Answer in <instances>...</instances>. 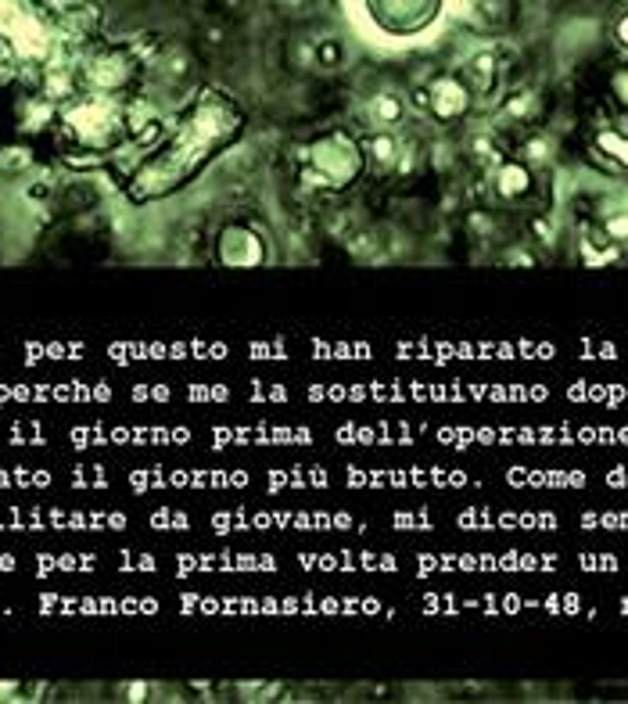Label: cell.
Listing matches in <instances>:
<instances>
[{
    "instance_id": "cell-1",
    "label": "cell",
    "mask_w": 628,
    "mask_h": 704,
    "mask_svg": "<svg viewBox=\"0 0 628 704\" xmlns=\"http://www.w3.org/2000/svg\"><path fill=\"white\" fill-rule=\"evenodd\" d=\"M359 173H363V151L349 133L334 130L309 147V169H305L309 184L349 187V184L359 180Z\"/></svg>"
},
{
    "instance_id": "cell-2",
    "label": "cell",
    "mask_w": 628,
    "mask_h": 704,
    "mask_svg": "<svg viewBox=\"0 0 628 704\" xmlns=\"http://www.w3.org/2000/svg\"><path fill=\"white\" fill-rule=\"evenodd\" d=\"M65 123H69V130L83 144H94V147L111 144V140H116V133L123 130L119 108L111 104L108 97H86V101H79L76 108H69V112H65Z\"/></svg>"
},
{
    "instance_id": "cell-3",
    "label": "cell",
    "mask_w": 628,
    "mask_h": 704,
    "mask_svg": "<svg viewBox=\"0 0 628 704\" xmlns=\"http://www.w3.org/2000/svg\"><path fill=\"white\" fill-rule=\"evenodd\" d=\"M442 0H366L370 18L395 36H413L438 18Z\"/></svg>"
},
{
    "instance_id": "cell-4",
    "label": "cell",
    "mask_w": 628,
    "mask_h": 704,
    "mask_svg": "<svg viewBox=\"0 0 628 704\" xmlns=\"http://www.w3.org/2000/svg\"><path fill=\"white\" fill-rule=\"evenodd\" d=\"M215 259L223 262V266H259L262 259H266V241H262V234L259 230H252V227H245V223H234V227H226L223 234H219V241H215Z\"/></svg>"
},
{
    "instance_id": "cell-5",
    "label": "cell",
    "mask_w": 628,
    "mask_h": 704,
    "mask_svg": "<svg viewBox=\"0 0 628 704\" xmlns=\"http://www.w3.org/2000/svg\"><path fill=\"white\" fill-rule=\"evenodd\" d=\"M427 94H431V97H427L431 112H434V119H442V123L460 119L467 108H471V86H467L460 76H438V79L431 83Z\"/></svg>"
},
{
    "instance_id": "cell-6",
    "label": "cell",
    "mask_w": 628,
    "mask_h": 704,
    "mask_svg": "<svg viewBox=\"0 0 628 704\" xmlns=\"http://www.w3.org/2000/svg\"><path fill=\"white\" fill-rule=\"evenodd\" d=\"M492 187H495L499 198L517 201V198L532 194L535 177H532V169L525 166V162H499V169H495V177H492Z\"/></svg>"
},
{
    "instance_id": "cell-7",
    "label": "cell",
    "mask_w": 628,
    "mask_h": 704,
    "mask_svg": "<svg viewBox=\"0 0 628 704\" xmlns=\"http://www.w3.org/2000/svg\"><path fill=\"white\" fill-rule=\"evenodd\" d=\"M126 76H130V62H126V58H119V54H111V58L94 62V69H90V83H94V86H101V90H116V86H123V83H126Z\"/></svg>"
},
{
    "instance_id": "cell-8",
    "label": "cell",
    "mask_w": 628,
    "mask_h": 704,
    "mask_svg": "<svg viewBox=\"0 0 628 704\" xmlns=\"http://www.w3.org/2000/svg\"><path fill=\"white\" fill-rule=\"evenodd\" d=\"M596 151H603L610 162H617L621 169H628V137L617 133V130H603L596 137Z\"/></svg>"
},
{
    "instance_id": "cell-9",
    "label": "cell",
    "mask_w": 628,
    "mask_h": 704,
    "mask_svg": "<svg viewBox=\"0 0 628 704\" xmlns=\"http://www.w3.org/2000/svg\"><path fill=\"white\" fill-rule=\"evenodd\" d=\"M370 112H374V119H377V123L395 126V123H398V116H403V101L391 97V94H384V97H377V101H374Z\"/></svg>"
},
{
    "instance_id": "cell-10",
    "label": "cell",
    "mask_w": 628,
    "mask_h": 704,
    "mask_svg": "<svg viewBox=\"0 0 628 704\" xmlns=\"http://www.w3.org/2000/svg\"><path fill=\"white\" fill-rule=\"evenodd\" d=\"M474 79H478V86L485 90L488 83H492V76H495V62H492V54H478V58L471 62V69H467Z\"/></svg>"
},
{
    "instance_id": "cell-11",
    "label": "cell",
    "mask_w": 628,
    "mask_h": 704,
    "mask_svg": "<svg viewBox=\"0 0 628 704\" xmlns=\"http://www.w3.org/2000/svg\"><path fill=\"white\" fill-rule=\"evenodd\" d=\"M370 151H374V158L381 162V166H391V162H395V140L388 133H377L370 140Z\"/></svg>"
},
{
    "instance_id": "cell-12",
    "label": "cell",
    "mask_w": 628,
    "mask_h": 704,
    "mask_svg": "<svg viewBox=\"0 0 628 704\" xmlns=\"http://www.w3.org/2000/svg\"><path fill=\"white\" fill-rule=\"evenodd\" d=\"M607 238H614V241H624L628 238V212L610 216V220H607Z\"/></svg>"
},
{
    "instance_id": "cell-13",
    "label": "cell",
    "mask_w": 628,
    "mask_h": 704,
    "mask_svg": "<svg viewBox=\"0 0 628 704\" xmlns=\"http://www.w3.org/2000/svg\"><path fill=\"white\" fill-rule=\"evenodd\" d=\"M610 86H614V97L628 108V69H617V72L610 76Z\"/></svg>"
},
{
    "instance_id": "cell-14",
    "label": "cell",
    "mask_w": 628,
    "mask_h": 704,
    "mask_svg": "<svg viewBox=\"0 0 628 704\" xmlns=\"http://www.w3.org/2000/svg\"><path fill=\"white\" fill-rule=\"evenodd\" d=\"M528 104H532V94L513 97V101H510V112H513V116H525V112H528Z\"/></svg>"
},
{
    "instance_id": "cell-15",
    "label": "cell",
    "mask_w": 628,
    "mask_h": 704,
    "mask_svg": "<svg viewBox=\"0 0 628 704\" xmlns=\"http://www.w3.org/2000/svg\"><path fill=\"white\" fill-rule=\"evenodd\" d=\"M614 36H617V43H621V47H628V15L614 26Z\"/></svg>"
},
{
    "instance_id": "cell-16",
    "label": "cell",
    "mask_w": 628,
    "mask_h": 704,
    "mask_svg": "<svg viewBox=\"0 0 628 704\" xmlns=\"http://www.w3.org/2000/svg\"><path fill=\"white\" fill-rule=\"evenodd\" d=\"M320 58L334 65V62H337V43H323V47H320Z\"/></svg>"
},
{
    "instance_id": "cell-17",
    "label": "cell",
    "mask_w": 628,
    "mask_h": 704,
    "mask_svg": "<svg viewBox=\"0 0 628 704\" xmlns=\"http://www.w3.org/2000/svg\"><path fill=\"white\" fill-rule=\"evenodd\" d=\"M474 151H478V155H481V158H488V155H492V151H495V147H492V144H488V140H485V137H478V140H474Z\"/></svg>"
}]
</instances>
